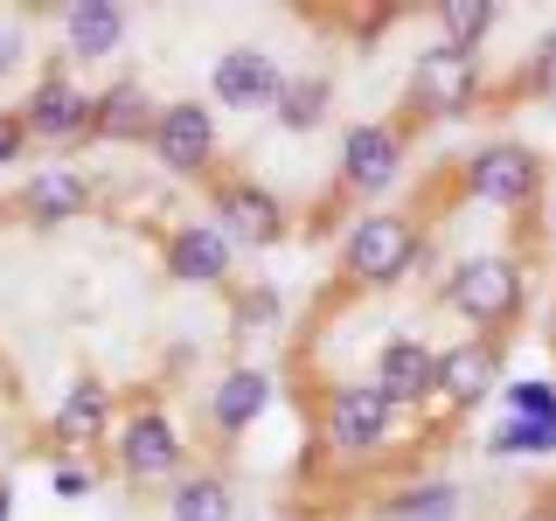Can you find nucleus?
<instances>
[{"instance_id": "1", "label": "nucleus", "mask_w": 556, "mask_h": 521, "mask_svg": "<svg viewBox=\"0 0 556 521\" xmlns=\"http://www.w3.org/2000/svg\"><path fill=\"white\" fill-rule=\"evenodd\" d=\"M417 257H425V243H417L410 216H362L341 243V265L355 285H396L417 271Z\"/></svg>"}, {"instance_id": "2", "label": "nucleus", "mask_w": 556, "mask_h": 521, "mask_svg": "<svg viewBox=\"0 0 556 521\" xmlns=\"http://www.w3.org/2000/svg\"><path fill=\"white\" fill-rule=\"evenodd\" d=\"M439 300L459 306L466 320H480V327H508L521 313V271L501 265V257H473V265H459L439 285Z\"/></svg>"}, {"instance_id": "3", "label": "nucleus", "mask_w": 556, "mask_h": 521, "mask_svg": "<svg viewBox=\"0 0 556 521\" xmlns=\"http://www.w3.org/2000/svg\"><path fill=\"white\" fill-rule=\"evenodd\" d=\"M473 98H480V63H473V49L439 42V49H425V56H417V69H410V104H417L425 118L466 112Z\"/></svg>"}, {"instance_id": "4", "label": "nucleus", "mask_w": 556, "mask_h": 521, "mask_svg": "<svg viewBox=\"0 0 556 521\" xmlns=\"http://www.w3.org/2000/svg\"><path fill=\"white\" fill-rule=\"evenodd\" d=\"M208 91H216V104H230V112H278V91H286V69H278V56H265V49H223L216 69H208Z\"/></svg>"}, {"instance_id": "5", "label": "nucleus", "mask_w": 556, "mask_h": 521, "mask_svg": "<svg viewBox=\"0 0 556 521\" xmlns=\"http://www.w3.org/2000/svg\"><path fill=\"white\" fill-rule=\"evenodd\" d=\"M153 153L174 167V174H202L216 161V118H208V104L195 98H174L153 112Z\"/></svg>"}, {"instance_id": "6", "label": "nucleus", "mask_w": 556, "mask_h": 521, "mask_svg": "<svg viewBox=\"0 0 556 521\" xmlns=\"http://www.w3.org/2000/svg\"><path fill=\"white\" fill-rule=\"evenodd\" d=\"M396 167H404V132L369 118V126H348L341 132V181L355 188V195H382V188L396 181Z\"/></svg>"}, {"instance_id": "7", "label": "nucleus", "mask_w": 556, "mask_h": 521, "mask_svg": "<svg viewBox=\"0 0 556 521\" xmlns=\"http://www.w3.org/2000/svg\"><path fill=\"white\" fill-rule=\"evenodd\" d=\"M390 424H396V404L376 382H348L327 404V445H341V452H376L390 439Z\"/></svg>"}, {"instance_id": "8", "label": "nucleus", "mask_w": 556, "mask_h": 521, "mask_svg": "<svg viewBox=\"0 0 556 521\" xmlns=\"http://www.w3.org/2000/svg\"><path fill=\"white\" fill-rule=\"evenodd\" d=\"M466 188L480 202H501V208H529L535 188H543V161L529 147H486L466 161Z\"/></svg>"}, {"instance_id": "9", "label": "nucleus", "mask_w": 556, "mask_h": 521, "mask_svg": "<svg viewBox=\"0 0 556 521\" xmlns=\"http://www.w3.org/2000/svg\"><path fill=\"white\" fill-rule=\"evenodd\" d=\"M112 452H118V466H126L132 480H167L174 466H181V431H174L161 410H139L112 439Z\"/></svg>"}, {"instance_id": "10", "label": "nucleus", "mask_w": 556, "mask_h": 521, "mask_svg": "<svg viewBox=\"0 0 556 521\" xmlns=\"http://www.w3.org/2000/svg\"><path fill=\"white\" fill-rule=\"evenodd\" d=\"M22 126H28L35 139H77V132H91V98H84L77 84L63 77V69H49V77L35 84Z\"/></svg>"}, {"instance_id": "11", "label": "nucleus", "mask_w": 556, "mask_h": 521, "mask_svg": "<svg viewBox=\"0 0 556 521\" xmlns=\"http://www.w3.org/2000/svg\"><path fill=\"white\" fill-rule=\"evenodd\" d=\"M376 390L390 396V404H425V396H439V355H431L425 341H390L376 355Z\"/></svg>"}, {"instance_id": "12", "label": "nucleus", "mask_w": 556, "mask_h": 521, "mask_svg": "<svg viewBox=\"0 0 556 521\" xmlns=\"http://www.w3.org/2000/svg\"><path fill=\"white\" fill-rule=\"evenodd\" d=\"M230 237L216 230V223H181V230L167 237V271L181 278V285H216L223 271H230Z\"/></svg>"}, {"instance_id": "13", "label": "nucleus", "mask_w": 556, "mask_h": 521, "mask_svg": "<svg viewBox=\"0 0 556 521\" xmlns=\"http://www.w3.org/2000/svg\"><path fill=\"white\" fill-rule=\"evenodd\" d=\"M216 208H223V237H243V243H271L286 230V208H278V195L257 188V181H223Z\"/></svg>"}, {"instance_id": "14", "label": "nucleus", "mask_w": 556, "mask_h": 521, "mask_svg": "<svg viewBox=\"0 0 556 521\" xmlns=\"http://www.w3.org/2000/svg\"><path fill=\"white\" fill-rule=\"evenodd\" d=\"M153 112H161V104L139 91V84H112V91L91 98V132L132 147V139H153Z\"/></svg>"}, {"instance_id": "15", "label": "nucleus", "mask_w": 556, "mask_h": 521, "mask_svg": "<svg viewBox=\"0 0 556 521\" xmlns=\"http://www.w3.org/2000/svg\"><path fill=\"white\" fill-rule=\"evenodd\" d=\"M104 424H112V382L77 376V382L56 396V439H63V445H91Z\"/></svg>"}, {"instance_id": "16", "label": "nucleus", "mask_w": 556, "mask_h": 521, "mask_svg": "<svg viewBox=\"0 0 556 521\" xmlns=\"http://www.w3.org/2000/svg\"><path fill=\"white\" fill-rule=\"evenodd\" d=\"M494 376H501L494 341H459V347L439 355V390L452 396V404H480V396L494 390Z\"/></svg>"}, {"instance_id": "17", "label": "nucleus", "mask_w": 556, "mask_h": 521, "mask_svg": "<svg viewBox=\"0 0 556 521\" xmlns=\"http://www.w3.org/2000/svg\"><path fill=\"white\" fill-rule=\"evenodd\" d=\"M271 404V376H257V369H230L216 382V396H208V417H216L223 431H251L257 417H265Z\"/></svg>"}, {"instance_id": "18", "label": "nucleus", "mask_w": 556, "mask_h": 521, "mask_svg": "<svg viewBox=\"0 0 556 521\" xmlns=\"http://www.w3.org/2000/svg\"><path fill=\"white\" fill-rule=\"evenodd\" d=\"M84 202H91V188H84V174H70V167H49V174H35V181L22 188V208L35 223L84 216Z\"/></svg>"}, {"instance_id": "19", "label": "nucleus", "mask_w": 556, "mask_h": 521, "mask_svg": "<svg viewBox=\"0 0 556 521\" xmlns=\"http://www.w3.org/2000/svg\"><path fill=\"white\" fill-rule=\"evenodd\" d=\"M70 56H112L118 35H126V8H104V0H84V8L63 14Z\"/></svg>"}, {"instance_id": "20", "label": "nucleus", "mask_w": 556, "mask_h": 521, "mask_svg": "<svg viewBox=\"0 0 556 521\" xmlns=\"http://www.w3.org/2000/svg\"><path fill=\"white\" fill-rule=\"evenodd\" d=\"M486 452L494 459H543V452H556V417H501Z\"/></svg>"}, {"instance_id": "21", "label": "nucleus", "mask_w": 556, "mask_h": 521, "mask_svg": "<svg viewBox=\"0 0 556 521\" xmlns=\"http://www.w3.org/2000/svg\"><path fill=\"white\" fill-rule=\"evenodd\" d=\"M167 508H174V521H237V500L223 480H181L167 494Z\"/></svg>"}, {"instance_id": "22", "label": "nucleus", "mask_w": 556, "mask_h": 521, "mask_svg": "<svg viewBox=\"0 0 556 521\" xmlns=\"http://www.w3.org/2000/svg\"><path fill=\"white\" fill-rule=\"evenodd\" d=\"M278 118H286V126H320L327 118V77H306V84H286V91H278Z\"/></svg>"}, {"instance_id": "23", "label": "nucleus", "mask_w": 556, "mask_h": 521, "mask_svg": "<svg viewBox=\"0 0 556 521\" xmlns=\"http://www.w3.org/2000/svg\"><path fill=\"white\" fill-rule=\"evenodd\" d=\"M459 514V494L452 486H417V494L390 500V521H452Z\"/></svg>"}, {"instance_id": "24", "label": "nucleus", "mask_w": 556, "mask_h": 521, "mask_svg": "<svg viewBox=\"0 0 556 521\" xmlns=\"http://www.w3.org/2000/svg\"><path fill=\"white\" fill-rule=\"evenodd\" d=\"M494 22H501V14H494V8H480V0H459V8H445V14H439V28H445V42H452V49H473Z\"/></svg>"}, {"instance_id": "25", "label": "nucleus", "mask_w": 556, "mask_h": 521, "mask_svg": "<svg viewBox=\"0 0 556 521\" xmlns=\"http://www.w3.org/2000/svg\"><path fill=\"white\" fill-rule=\"evenodd\" d=\"M508 417H556V390H549V382H515V390H508Z\"/></svg>"}, {"instance_id": "26", "label": "nucleus", "mask_w": 556, "mask_h": 521, "mask_svg": "<svg viewBox=\"0 0 556 521\" xmlns=\"http://www.w3.org/2000/svg\"><path fill=\"white\" fill-rule=\"evenodd\" d=\"M49 486H56V500H84V494H91V473H84V466H49Z\"/></svg>"}, {"instance_id": "27", "label": "nucleus", "mask_w": 556, "mask_h": 521, "mask_svg": "<svg viewBox=\"0 0 556 521\" xmlns=\"http://www.w3.org/2000/svg\"><path fill=\"white\" fill-rule=\"evenodd\" d=\"M529 84H535L543 98H556V35H549L543 49H535V69H529Z\"/></svg>"}, {"instance_id": "28", "label": "nucleus", "mask_w": 556, "mask_h": 521, "mask_svg": "<svg viewBox=\"0 0 556 521\" xmlns=\"http://www.w3.org/2000/svg\"><path fill=\"white\" fill-rule=\"evenodd\" d=\"M22 139H28L22 118H0V167H8V161H22Z\"/></svg>"}, {"instance_id": "29", "label": "nucleus", "mask_w": 556, "mask_h": 521, "mask_svg": "<svg viewBox=\"0 0 556 521\" xmlns=\"http://www.w3.org/2000/svg\"><path fill=\"white\" fill-rule=\"evenodd\" d=\"M8 69H14V35L0 28V77H8Z\"/></svg>"}, {"instance_id": "30", "label": "nucleus", "mask_w": 556, "mask_h": 521, "mask_svg": "<svg viewBox=\"0 0 556 521\" xmlns=\"http://www.w3.org/2000/svg\"><path fill=\"white\" fill-rule=\"evenodd\" d=\"M515 521H556V508H529V514H515Z\"/></svg>"}, {"instance_id": "31", "label": "nucleus", "mask_w": 556, "mask_h": 521, "mask_svg": "<svg viewBox=\"0 0 556 521\" xmlns=\"http://www.w3.org/2000/svg\"><path fill=\"white\" fill-rule=\"evenodd\" d=\"M14 514V494H8V486H0V521H8Z\"/></svg>"}, {"instance_id": "32", "label": "nucleus", "mask_w": 556, "mask_h": 521, "mask_svg": "<svg viewBox=\"0 0 556 521\" xmlns=\"http://www.w3.org/2000/svg\"><path fill=\"white\" fill-rule=\"evenodd\" d=\"M549 230H556V202H549Z\"/></svg>"}, {"instance_id": "33", "label": "nucleus", "mask_w": 556, "mask_h": 521, "mask_svg": "<svg viewBox=\"0 0 556 521\" xmlns=\"http://www.w3.org/2000/svg\"><path fill=\"white\" fill-rule=\"evenodd\" d=\"M549 112H556V98H549Z\"/></svg>"}]
</instances>
